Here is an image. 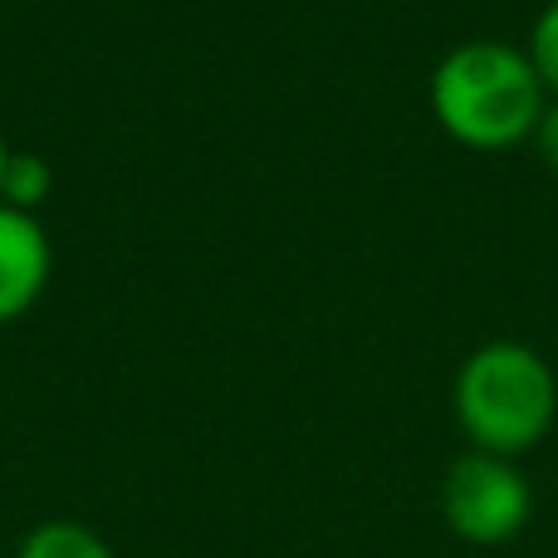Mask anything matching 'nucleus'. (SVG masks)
I'll list each match as a JSON object with an SVG mask.
<instances>
[{"label": "nucleus", "instance_id": "f257e3e1", "mask_svg": "<svg viewBox=\"0 0 558 558\" xmlns=\"http://www.w3.org/2000/svg\"><path fill=\"white\" fill-rule=\"evenodd\" d=\"M549 88L530 49L505 39H465L432 69V113L461 147L505 153L534 137Z\"/></svg>", "mask_w": 558, "mask_h": 558}, {"label": "nucleus", "instance_id": "f03ea898", "mask_svg": "<svg viewBox=\"0 0 558 558\" xmlns=\"http://www.w3.org/2000/svg\"><path fill=\"white\" fill-rule=\"evenodd\" d=\"M451 397L471 451L505 456V461L534 451L558 422V377L549 357L514 338L475 348L456 373Z\"/></svg>", "mask_w": 558, "mask_h": 558}, {"label": "nucleus", "instance_id": "7ed1b4c3", "mask_svg": "<svg viewBox=\"0 0 558 558\" xmlns=\"http://www.w3.org/2000/svg\"><path fill=\"white\" fill-rule=\"evenodd\" d=\"M534 514V485L524 481V471L505 456L465 451L461 461H451V471L441 475V520L456 539L475 544V549H495L510 544L514 534H524Z\"/></svg>", "mask_w": 558, "mask_h": 558}, {"label": "nucleus", "instance_id": "20e7f679", "mask_svg": "<svg viewBox=\"0 0 558 558\" xmlns=\"http://www.w3.org/2000/svg\"><path fill=\"white\" fill-rule=\"evenodd\" d=\"M49 279V241L29 211L0 202V324L20 318Z\"/></svg>", "mask_w": 558, "mask_h": 558}, {"label": "nucleus", "instance_id": "39448f33", "mask_svg": "<svg viewBox=\"0 0 558 558\" xmlns=\"http://www.w3.org/2000/svg\"><path fill=\"white\" fill-rule=\"evenodd\" d=\"M15 558H113L104 539H98L88 524H74V520H49L39 530L25 534Z\"/></svg>", "mask_w": 558, "mask_h": 558}, {"label": "nucleus", "instance_id": "423d86ee", "mask_svg": "<svg viewBox=\"0 0 558 558\" xmlns=\"http://www.w3.org/2000/svg\"><path fill=\"white\" fill-rule=\"evenodd\" d=\"M45 192H49V167L35 162V157L10 153L5 177H0V202L15 206V211H29L35 202H45Z\"/></svg>", "mask_w": 558, "mask_h": 558}, {"label": "nucleus", "instance_id": "0eeeda50", "mask_svg": "<svg viewBox=\"0 0 558 558\" xmlns=\"http://www.w3.org/2000/svg\"><path fill=\"white\" fill-rule=\"evenodd\" d=\"M530 59H534V69H539L544 88L558 98V0H549V5L539 10V20H534V29H530Z\"/></svg>", "mask_w": 558, "mask_h": 558}, {"label": "nucleus", "instance_id": "6e6552de", "mask_svg": "<svg viewBox=\"0 0 558 558\" xmlns=\"http://www.w3.org/2000/svg\"><path fill=\"white\" fill-rule=\"evenodd\" d=\"M534 153H539V162L549 167V172H558V98L549 94V104H544L539 123H534Z\"/></svg>", "mask_w": 558, "mask_h": 558}, {"label": "nucleus", "instance_id": "1a4fd4ad", "mask_svg": "<svg viewBox=\"0 0 558 558\" xmlns=\"http://www.w3.org/2000/svg\"><path fill=\"white\" fill-rule=\"evenodd\" d=\"M5 162H10V147H5V137H0V177H5Z\"/></svg>", "mask_w": 558, "mask_h": 558}]
</instances>
